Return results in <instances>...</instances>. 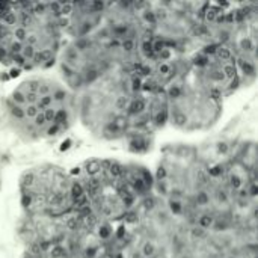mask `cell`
Returning a JSON list of instances; mask_svg holds the SVG:
<instances>
[{"mask_svg":"<svg viewBox=\"0 0 258 258\" xmlns=\"http://www.w3.org/2000/svg\"><path fill=\"white\" fill-rule=\"evenodd\" d=\"M110 172L113 177H121L124 174V169L119 165H110Z\"/></svg>","mask_w":258,"mask_h":258,"instance_id":"23","label":"cell"},{"mask_svg":"<svg viewBox=\"0 0 258 258\" xmlns=\"http://www.w3.org/2000/svg\"><path fill=\"white\" fill-rule=\"evenodd\" d=\"M63 254H65V251H63V249H62V246H59V245H56V246L51 249V257L53 258L63 257Z\"/></svg>","mask_w":258,"mask_h":258,"instance_id":"24","label":"cell"},{"mask_svg":"<svg viewBox=\"0 0 258 258\" xmlns=\"http://www.w3.org/2000/svg\"><path fill=\"white\" fill-rule=\"evenodd\" d=\"M165 175H166L165 169H160V171H159V178H162V177H165Z\"/></svg>","mask_w":258,"mask_h":258,"instance_id":"48","label":"cell"},{"mask_svg":"<svg viewBox=\"0 0 258 258\" xmlns=\"http://www.w3.org/2000/svg\"><path fill=\"white\" fill-rule=\"evenodd\" d=\"M216 54L221 60H231V50L228 47H218Z\"/></svg>","mask_w":258,"mask_h":258,"instance_id":"3","label":"cell"},{"mask_svg":"<svg viewBox=\"0 0 258 258\" xmlns=\"http://www.w3.org/2000/svg\"><path fill=\"white\" fill-rule=\"evenodd\" d=\"M186 121H187V116H186L184 113H181V112H175V113L172 115V122H174L175 125H183Z\"/></svg>","mask_w":258,"mask_h":258,"instance_id":"10","label":"cell"},{"mask_svg":"<svg viewBox=\"0 0 258 258\" xmlns=\"http://www.w3.org/2000/svg\"><path fill=\"white\" fill-rule=\"evenodd\" d=\"M198 203H201V204H206L207 203V195L203 192V194H200V197H198Z\"/></svg>","mask_w":258,"mask_h":258,"instance_id":"43","label":"cell"},{"mask_svg":"<svg viewBox=\"0 0 258 258\" xmlns=\"http://www.w3.org/2000/svg\"><path fill=\"white\" fill-rule=\"evenodd\" d=\"M194 234H195V236H203V230H201V228H200V230L197 228V231H194Z\"/></svg>","mask_w":258,"mask_h":258,"instance_id":"49","label":"cell"},{"mask_svg":"<svg viewBox=\"0 0 258 258\" xmlns=\"http://www.w3.org/2000/svg\"><path fill=\"white\" fill-rule=\"evenodd\" d=\"M11 112H12V115L17 118V119H24L26 118V115H24V109L23 107H20V106H12L11 107Z\"/></svg>","mask_w":258,"mask_h":258,"instance_id":"14","label":"cell"},{"mask_svg":"<svg viewBox=\"0 0 258 258\" xmlns=\"http://www.w3.org/2000/svg\"><path fill=\"white\" fill-rule=\"evenodd\" d=\"M151 47H153V51H157L160 53L165 47H163V42L162 41H156V42H151Z\"/></svg>","mask_w":258,"mask_h":258,"instance_id":"32","label":"cell"},{"mask_svg":"<svg viewBox=\"0 0 258 258\" xmlns=\"http://www.w3.org/2000/svg\"><path fill=\"white\" fill-rule=\"evenodd\" d=\"M159 73H160V74H169V73H172L171 65H169V63H166V62L160 63V65H159Z\"/></svg>","mask_w":258,"mask_h":258,"instance_id":"29","label":"cell"},{"mask_svg":"<svg viewBox=\"0 0 258 258\" xmlns=\"http://www.w3.org/2000/svg\"><path fill=\"white\" fill-rule=\"evenodd\" d=\"M51 98H53V101H54V100H56V101H60V100H63V98H65V92H63V91H60V89H56V91L53 92Z\"/></svg>","mask_w":258,"mask_h":258,"instance_id":"31","label":"cell"},{"mask_svg":"<svg viewBox=\"0 0 258 258\" xmlns=\"http://www.w3.org/2000/svg\"><path fill=\"white\" fill-rule=\"evenodd\" d=\"M65 119H67V112H65V109H59V110H56V115H54L53 124L60 125Z\"/></svg>","mask_w":258,"mask_h":258,"instance_id":"9","label":"cell"},{"mask_svg":"<svg viewBox=\"0 0 258 258\" xmlns=\"http://www.w3.org/2000/svg\"><path fill=\"white\" fill-rule=\"evenodd\" d=\"M122 48H124L125 51H132V50L135 48V42H133V39L125 38V39L122 41Z\"/></svg>","mask_w":258,"mask_h":258,"instance_id":"25","label":"cell"},{"mask_svg":"<svg viewBox=\"0 0 258 258\" xmlns=\"http://www.w3.org/2000/svg\"><path fill=\"white\" fill-rule=\"evenodd\" d=\"M166 118H168V115H166V112L163 110V113L160 112V113L157 115V118H156V121H157V124H159V125H162V124H165V121H166Z\"/></svg>","mask_w":258,"mask_h":258,"instance_id":"36","label":"cell"},{"mask_svg":"<svg viewBox=\"0 0 258 258\" xmlns=\"http://www.w3.org/2000/svg\"><path fill=\"white\" fill-rule=\"evenodd\" d=\"M142 50H144V53L150 57V56H153V47H151V41L150 39H147V41H144L142 42Z\"/></svg>","mask_w":258,"mask_h":258,"instance_id":"20","label":"cell"},{"mask_svg":"<svg viewBox=\"0 0 258 258\" xmlns=\"http://www.w3.org/2000/svg\"><path fill=\"white\" fill-rule=\"evenodd\" d=\"M231 186H233L234 189H239V187L242 186L240 178H239V177H231Z\"/></svg>","mask_w":258,"mask_h":258,"instance_id":"40","label":"cell"},{"mask_svg":"<svg viewBox=\"0 0 258 258\" xmlns=\"http://www.w3.org/2000/svg\"><path fill=\"white\" fill-rule=\"evenodd\" d=\"M216 50H218L216 45H209V47H206L204 51H206V53H216Z\"/></svg>","mask_w":258,"mask_h":258,"instance_id":"44","label":"cell"},{"mask_svg":"<svg viewBox=\"0 0 258 258\" xmlns=\"http://www.w3.org/2000/svg\"><path fill=\"white\" fill-rule=\"evenodd\" d=\"M142 88H144L145 91H153V89L156 88V83H154L153 80H147V82L142 85Z\"/></svg>","mask_w":258,"mask_h":258,"instance_id":"37","label":"cell"},{"mask_svg":"<svg viewBox=\"0 0 258 258\" xmlns=\"http://www.w3.org/2000/svg\"><path fill=\"white\" fill-rule=\"evenodd\" d=\"M145 18H147V20H148V21H150V20H151V21H153V23H154V21H156V20H154V14H153V12H150V14H145Z\"/></svg>","mask_w":258,"mask_h":258,"instance_id":"47","label":"cell"},{"mask_svg":"<svg viewBox=\"0 0 258 258\" xmlns=\"http://www.w3.org/2000/svg\"><path fill=\"white\" fill-rule=\"evenodd\" d=\"M73 12V3H60V15H70Z\"/></svg>","mask_w":258,"mask_h":258,"instance_id":"19","label":"cell"},{"mask_svg":"<svg viewBox=\"0 0 258 258\" xmlns=\"http://www.w3.org/2000/svg\"><path fill=\"white\" fill-rule=\"evenodd\" d=\"M33 54H35V47H32V45H26V47H23V50H21V56L27 60V59H32L33 57Z\"/></svg>","mask_w":258,"mask_h":258,"instance_id":"12","label":"cell"},{"mask_svg":"<svg viewBox=\"0 0 258 258\" xmlns=\"http://www.w3.org/2000/svg\"><path fill=\"white\" fill-rule=\"evenodd\" d=\"M39 80H30V82H27V83H24L26 86H27V89H29V92L30 94H36L38 92V86H39Z\"/></svg>","mask_w":258,"mask_h":258,"instance_id":"18","label":"cell"},{"mask_svg":"<svg viewBox=\"0 0 258 258\" xmlns=\"http://www.w3.org/2000/svg\"><path fill=\"white\" fill-rule=\"evenodd\" d=\"M67 228H68V230L77 228V218H76V219H70V221L67 222Z\"/></svg>","mask_w":258,"mask_h":258,"instance_id":"41","label":"cell"},{"mask_svg":"<svg viewBox=\"0 0 258 258\" xmlns=\"http://www.w3.org/2000/svg\"><path fill=\"white\" fill-rule=\"evenodd\" d=\"M180 88L178 86H172L171 89H169V97H174V98H177V97H180Z\"/></svg>","mask_w":258,"mask_h":258,"instance_id":"38","label":"cell"},{"mask_svg":"<svg viewBox=\"0 0 258 258\" xmlns=\"http://www.w3.org/2000/svg\"><path fill=\"white\" fill-rule=\"evenodd\" d=\"M141 88H142V80L139 77H135L133 79V91H138Z\"/></svg>","mask_w":258,"mask_h":258,"instance_id":"39","label":"cell"},{"mask_svg":"<svg viewBox=\"0 0 258 258\" xmlns=\"http://www.w3.org/2000/svg\"><path fill=\"white\" fill-rule=\"evenodd\" d=\"M240 67H242V70H243L246 74H254V73H255L254 65H252V63H249V62H243V60H240Z\"/></svg>","mask_w":258,"mask_h":258,"instance_id":"21","label":"cell"},{"mask_svg":"<svg viewBox=\"0 0 258 258\" xmlns=\"http://www.w3.org/2000/svg\"><path fill=\"white\" fill-rule=\"evenodd\" d=\"M145 109V103L142 100H135L130 106V110L128 113H141L142 110Z\"/></svg>","mask_w":258,"mask_h":258,"instance_id":"4","label":"cell"},{"mask_svg":"<svg viewBox=\"0 0 258 258\" xmlns=\"http://www.w3.org/2000/svg\"><path fill=\"white\" fill-rule=\"evenodd\" d=\"M33 62L35 63H44L45 60H50V59H53V51L50 50V48H42V50H38V51H35V54H33Z\"/></svg>","mask_w":258,"mask_h":258,"instance_id":"1","label":"cell"},{"mask_svg":"<svg viewBox=\"0 0 258 258\" xmlns=\"http://www.w3.org/2000/svg\"><path fill=\"white\" fill-rule=\"evenodd\" d=\"M14 35L18 38V42H21V41H24L27 38V29H24L23 26H18V27H15Z\"/></svg>","mask_w":258,"mask_h":258,"instance_id":"11","label":"cell"},{"mask_svg":"<svg viewBox=\"0 0 258 258\" xmlns=\"http://www.w3.org/2000/svg\"><path fill=\"white\" fill-rule=\"evenodd\" d=\"M200 225L201 227H210L212 225V218H209V216H203L201 219H200Z\"/></svg>","mask_w":258,"mask_h":258,"instance_id":"34","label":"cell"},{"mask_svg":"<svg viewBox=\"0 0 258 258\" xmlns=\"http://www.w3.org/2000/svg\"><path fill=\"white\" fill-rule=\"evenodd\" d=\"M21 50H23V44L21 42H12L11 44V51H12V54H20L21 53Z\"/></svg>","mask_w":258,"mask_h":258,"instance_id":"27","label":"cell"},{"mask_svg":"<svg viewBox=\"0 0 258 258\" xmlns=\"http://www.w3.org/2000/svg\"><path fill=\"white\" fill-rule=\"evenodd\" d=\"M38 97H45V95H51V85H47V83H44V85H41L39 83V86H38Z\"/></svg>","mask_w":258,"mask_h":258,"instance_id":"8","label":"cell"},{"mask_svg":"<svg viewBox=\"0 0 258 258\" xmlns=\"http://www.w3.org/2000/svg\"><path fill=\"white\" fill-rule=\"evenodd\" d=\"M44 118H45V122H53L54 119V115H56V109L53 107H48V109H44Z\"/></svg>","mask_w":258,"mask_h":258,"instance_id":"17","label":"cell"},{"mask_svg":"<svg viewBox=\"0 0 258 258\" xmlns=\"http://www.w3.org/2000/svg\"><path fill=\"white\" fill-rule=\"evenodd\" d=\"M9 73H11V74H9L11 77H17V76H20V68H12Z\"/></svg>","mask_w":258,"mask_h":258,"instance_id":"45","label":"cell"},{"mask_svg":"<svg viewBox=\"0 0 258 258\" xmlns=\"http://www.w3.org/2000/svg\"><path fill=\"white\" fill-rule=\"evenodd\" d=\"M38 100H39L38 94H30V92L26 94V103H29V106H30V104H36Z\"/></svg>","mask_w":258,"mask_h":258,"instance_id":"28","label":"cell"},{"mask_svg":"<svg viewBox=\"0 0 258 258\" xmlns=\"http://www.w3.org/2000/svg\"><path fill=\"white\" fill-rule=\"evenodd\" d=\"M153 254H154V246L150 245V243H147V245L144 246V255L150 257V255H153Z\"/></svg>","mask_w":258,"mask_h":258,"instance_id":"35","label":"cell"},{"mask_svg":"<svg viewBox=\"0 0 258 258\" xmlns=\"http://www.w3.org/2000/svg\"><path fill=\"white\" fill-rule=\"evenodd\" d=\"M12 101L15 103V106L26 104V94H23L21 91H15V92L12 94Z\"/></svg>","mask_w":258,"mask_h":258,"instance_id":"7","label":"cell"},{"mask_svg":"<svg viewBox=\"0 0 258 258\" xmlns=\"http://www.w3.org/2000/svg\"><path fill=\"white\" fill-rule=\"evenodd\" d=\"M125 106H127V97H119V98L115 101V107H116L118 110L125 109Z\"/></svg>","mask_w":258,"mask_h":258,"instance_id":"26","label":"cell"},{"mask_svg":"<svg viewBox=\"0 0 258 258\" xmlns=\"http://www.w3.org/2000/svg\"><path fill=\"white\" fill-rule=\"evenodd\" d=\"M222 70H224V74H222V76H225V77H228V79L236 77V67H234V63H225V65L222 67Z\"/></svg>","mask_w":258,"mask_h":258,"instance_id":"5","label":"cell"},{"mask_svg":"<svg viewBox=\"0 0 258 258\" xmlns=\"http://www.w3.org/2000/svg\"><path fill=\"white\" fill-rule=\"evenodd\" d=\"M63 198H65L63 194H53V195L50 197V204H51L53 207H54V206H60L62 201H63Z\"/></svg>","mask_w":258,"mask_h":258,"instance_id":"15","label":"cell"},{"mask_svg":"<svg viewBox=\"0 0 258 258\" xmlns=\"http://www.w3.org/2000/svg\"><path fill=\"white\" fill-rule=\"evenodd\" d=\"M11 60H12L15 65H18V67H23V65L27 62V60L21 56V53H20V54H12V56H11Z\"/></svg>","mask_w":258,"mask_h":258,"instance_id":"22","label":"cell"},{"mask_svg":"<svg viewBox=\"0 0 258 258\" xmlns=\"http://www.w3.org/2000/svg\"><path fill=\"white\" fill-rule=\"evenodd\" d=\"M38 113H39V110L36 109L35 104H30V106H27V107L24 109V115H26L27 118H35Z\"/></svg>","mask_w":258,"mask_h":258,"instance_id":"16","label":"cell"},{"mask_svg":"<svg viewBox=\"0 0 258 258\" xmlns=\"http://www.w3.org/2000/svg\"><path fill=\"white\" fill-rule=\"evenodd\" d=\"M83 194H85V190H83V186H82V184L74 183V184L71 186V195H73V198H74V200L82 198V197H83Z\"/></svg>","mask_w":258,"mask_h":258,"instance_id":"6","label":"cell"},{"mask_svg":"<svg viewBox=\"0 0 258 258\" xmlns=\"http://www.w3.org/2000/svg\"><path fill=\"white\" fill-rule=\"evenodd\" d=\"M59 23H60V24H59L60 27H67V26H68V23H70V20H68V18H60V20H59Z\"/></svg>","mask_w":258,"mask_h":258,"instance_id":"46","label":"cell"},{"mask_svg":"<svg viewBox=\"0 0 258 258\" xmlns=\"http://www.w3.org/2000/svg\"><path fill=\"white\" fill-rule=\"evenodd\" d=\"M59 130H60V127H59L57 124H53V125H50V127H48V130H47V135H50V136H53V135H57V133H59Z\"/></svg>","mask_w":258,"mask_h":258,"instance_id":"33","label":"cell"},{"mask_svg":"<svg viewBox=\"0 0 258 258\" xmlns=\"http://www.w3.org/2000/svg\"><path fill=\"white\" fill-rule=\"evenodd\" d=\"M67 57H68V60L76 59V57H77V51H76L74 48H70V50H68V53H67Z\"/></svg>","mask_w":258,"mask_h":258,"instance_id":"42","label":"cell"},{"mask_svg":"<svg viewBox=\"0 0 258 258\" xmlns=\"http://www.w3.org/2000/svg\"><path fill=\"white\" fill-rule=\"evenodd\" d=\"M35 124L38 125V127H42V125H45L47 122H45V118H44V113L42 112H39L36 116H35Z\"/></svg>","mask_w":258,"mask_h":258,"instance_id":"30","label":"cell"},{"mask_svg":"<svg viewBox=\"0 0 258 258\" xmlns=\"http://www.w3.org/2000/svg\"><path fill=\"white\" fill-rule=\"evenodd\" d=\"M86 168H88V169H86V172H88L89 175H95V174L100 171V168H101V166H100V163H98L97 160H92L91 163H88V166H86Z\"/></svg>","mask_w":258,"mask_h":258,"instance_id":"13","label":"cell"},{"mask_svg":"<svg viewBox=\"0 0 258 258\" xmlns=\"http://www.w3.org/2000/svg\"><path fill=\"white\" fill-rule=\"evenodd\" d=\"M0 18H2L3 23L8 24V26H12V24L17 23V15H15L14 11H8V12H5V14H0Z\"/></svg>","mask_w":258,"mask_h":258,"instance_id":"2","label":"cell"}]
</instances>
